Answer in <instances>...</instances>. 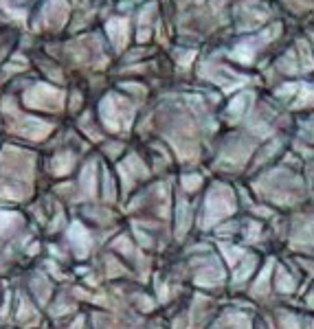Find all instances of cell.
<instances>
[{"instance_id": "cell-12", "label": "cell", "mask_w": 314, "mask_h": 329, "mask_svg": "<svg viewBox=\"0 0 314 329\" xmlns=\"http://www.w3.org/2000/svg\"><path fill=\"white\" fill-rule=\"evenodd\" d=\"M284 329H299V325H297V321H294V318L285 316L284 318Z\"/></svg>"}, {"instance_id": "cell-2", "label": "cell", "mask_w": 314, "mask_h": 329, "mask_svg": "<svg viewBox=\"0 0 314 329\" xmlns=\"http://www.w3.org/2000/svg\"><path fill=\"white\" fill-rule=\"evenodd\" d=\"M68 239H70V244H73V248H75V255H77V257H86L88 255L92 242H90V235L86 233V228H84L79 222H75L73 226H70Z\"/></svg>"}, {"instance_id": "cell-6", "label": "cell", "mask_w": 314, "mask_h": 329, "mask_svg": "<svg viewBox=\"0 0 314 329\" xmlns=\"http://www.w3.org/2000/svg\"><path fill=\"white\" fill-rule=\"evenodd\" d=\"M294 285H297V283H294V279L285 270H279L277 272V288L281 290V292H292Z\"/></svg>"}, {"instance_id": "cell-1", "label": "cell", "mask_w": 314, "mask_h": 329, "mask_svg": "<svg viewBox=\"0 0 314 329\" xmlns=\"http://www.w3.org/2000/svg\"><path fill=\"white\" fill-rule=\"evenodd\" d=\"M233 211H235V202H233V195L228 193L227 189H215L211 191L209 200H207V211H204V222L202 226L209 228L213 226V224H218L222 218H227V215H231Z\"/></svg>"}, {"instance_id": "cell-5", "label": "cell", "mask_w": 314, "mask_h": 329, "mask_svg": "<svg viewBox=\"0 0 314 329\" xmlns=\"http://www.w3.org/2000/svg\"><path fill=\"white\" fill-rule=\"evenodd\" d=\"M220 248H222V252H224V259L231 263V266H235L240 259H244V250H242V248H237V246H224V244Z\"/></svg>"}, {"instance_id": "cell-7", "label": "cell", "mask_w": 314, "mask_h": 329, "mask_svg": "<svg viewBox=\"0 0 314 329\" xmlns=\"http://www.w3.org/2000/svg\"><path fill=\"white\" fill-rule=\"evenodd\" d=\"M253 266H255V257H248V259L244 257V263H242V266L237 268V272L233 274V276H235V281H244L246 276L253 272Z\"/></svg>"}, {"instance_id": "cell-10", "label": "cell", "mask_w": 314, "mask_h": 329, "mask_svg": "<svg viewBox=\"0 0 314 329\" xmlns=\"http://www.w3.org/2000/svg\"><path fill=\"white\" fill-rule=\"evenodd\" d=\"M182 185H185L187 191H194V189H198L200 178L198 176H185V178H182Z\"/></svg>"}, {"instance_id": "cell-4", "label": "cell", "mask_w": 314, "mask_h": 329, "mask_svg": "<svg viewBox=\"0 0 314 329\" xmlns=\"http://www.w3.org/2000/svg\"><path fill=\"white\" fill-rule=\"evenodd\" d=\"M178 206H180V218H178V226H176V230H178V237H182L185 235V230L189 228V206L185 204V202H178Z\"/></svg>"}, {"instance_id": "cell-9", "label": "cell", "mask_w": 314, "mask_h": 329, "mask_svg": "<svg viewBox=\"0 0 314 329\" xmlns=\"http://www.w3.org/2000/svg\"><path fill=\"white\" fill-rule=\"evenodd\" d=\"M16 222H18V215H13V213H0V230H7L9 226H13Z\"/></svg>"}, {"instance_id": "cell-11", "label": "cell", "mask_w": 314, "mask_h": 329, "mask_svg": "<svg viewBox=\"0 0 314 329\" xmlns=\"http://www.w3.org/2000/svg\"><path fill=\"white\" fill-rule=\"evenodd\" d=\"M114 246H116V248H121V250H125V252H132V244H130L125 237L116 239V242H114Z\"/></svg>"}, {"instance_id": "cell-8", "label": "cell", "mask_w": 314, "mask_h": 329, "mask_svg": "<svg viewBox=\"0 0 314 329\" xmlns=\"http://www.w3.org/2000/svg\"><path fill=\"white\" fill-rule=\"evenodd\" d=\"M270 268H273V261H268V266H266V270L261 272L259 281H257V283H255V290H253V292H255L257 296H261V294L266 292V288H264V285L268 283V274H270Z\"/></svg>"}, {"instance_id": "cell-13", "label": "cell", "mask_w": 314, "mask_h": 329, "mask_svg": "<svg viewBox=\"0 0 314 329\" xmlns=\"http://www.w3.org/2000/svg\"><path fill=\"white\" fill-rule=\"evenodd\" d=\"M257 233H259V226H257V224H251V235H246V237L255 239V237H257Z\"/></svg>"}, {"instance_id": "cell-3", "label": "cell", "mask_w": 314, "mask_h": 329, "mask_svg": "<svg viewBox=\"0 0 314 329\" xmlns=\"http://www.w3.org/2000/svg\"><path fill=\"white\" fill-rule=\"evenodd\" d=\"M218 329H251V327H248L244 316H240V314H231V316H227L222 323H220Z\"/></svg>"}]
</instances>
